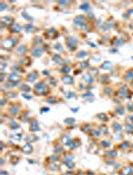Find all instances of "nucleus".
Listing matches in <instances>:
<instances>
[{
	"label": "nucleus",
	"instance_id": "f257e3e1",
	"mask_svg": "<svg viewBox=\"0 0 133 175\" xmlns=\"http://www.w3.org/2000/svg\"><path fill=\"white\" fill-rule=\"evenodd\" d=\"M53 152L54 154L56 155H63V153L65 152V149H64V145L61 144L60 141H57V142L55 143V141H54L53 143Z\"/></svg>",
	"mask_w": 133,
	"mask_h": 175
},
{
	"label": "nucleus",
	"instance_id": "f03ea898",
	"mask_svg": "<svg viewBox=\"0 0 133 175\" xmlns=\"http://www.w3.org/2000/svg\"><path fill=\"white\" fill-rule=\"evenodd\" d=\"M118 156V151L116 149H107L104 152L105 159H115Z\"/></svg>",
	"mask_w": 133,
	"mask_h": 175
},
{
	"label": "nucleus",
	"instance_id": "7ed1b4c3",
	"mask_svg": "<svg viewBox=\"0 0 133 175\" xmlns=\"http://www.w3.org/2000/svg\"><path fill=\"white\" fill-rule=\"evenodd\" d=\"M29 131L31 133H35V132L40 131V125H39V122L37 121L35 118L31 119L30 121V127H29Z\"/></svg>",
	"mask_w": 133,
	"mask_h": 175
},
{
	"label": "nucleus",
	"instance_id": "20e7f679",
	"mask_svg": "<svg viewBox=\"0 0 133 175\" xmlns=\"http://www.w3.org/2000/svg\"><path fill=\"white\" fill-rule=\"evenodd\" d=\"M33 150H34V147H33V145L31 144V143H25V144L21 147V152L25 155L31 154V153L33 152Z\"/></svg>",
	"mask_w": 133,
	"mask_h": 175
},
{
	"label": "nucleus",
	"instance_id": "39448f33",
	"mask_svg": "<svg viewBox=\"0 0 133 175\" xmlns=\"http://www.w3.org/2000/svg\"><path fill=\"white\" fill-rule=\"evenodd\" d=\"M79 146H81V139H80L79 137H73V138L71 139V145L70 147H69V150L72 151L74 150V149L78 148Z\"/></svg>",
	"mask_w": 133,
	"mask_h": 175
},
{
	"label": "nucleus",
	"instance_id": "423d86ee",
	"mask_svg": "<svg viewBox=\"0 0 133 175\" xmlns=\"http://www.w3.org/2000/svg\"><path fill=\"white\" fill-rule=\"evenodd\" d=\"M61 158L59 155H56V154H52V155H49L45 158V163L46 164H49V163H57L58 161H60Z\"/></svg>",
	"mask_w": 133,
	"mask_h": 175
},
{
	"label": "nucleus",
	"instance_id": "0eeeda50",
	"mask_svg": "<svg viewBox=\"0 0 133 175\" xmlns=\"http://www.w3.org/2000/svg\"><path fill=\"white\" fill-rule=\"evenodd\" d=\"M111 128H112V131L115 134L121 133L122 130H123V127H122V125L119 123V122H117V121H113L112 122V124H111Z\"/></svg>",
	"mask_w": 133,
	"mask_h": 175
},
{
	"label": "nucleus",
	"instance_id": "6e6552de",
	"mask_svg": "<svg viewBox=\"0 0 133 175\" xmlns=\"http://www.w3.org/2000/svg\"><path fill=\"white\" fill-rule=\"evenodd\" d=\"M118 149H120L121 151H126L131 147V143L129 142L128 140H124L122 142H120L119 144L117 145Z\"/></svg>",
	"mask_w": 133,
	"mask_h": 175
},
{
	"label": "nucleus",
	"instance_id": "1a4fd4ad",
	"mask_svg": "<svg viewBox=\"0 0 133 175\" xmlns=\"http://www.w3.org/2000/svg\"><path fill=\"white\" fill-rule=\"evenodd\" d=\"M88 135H89L90 137H92V138H94V139H98L99 137L102 135V134H101V131L98 127V128H92V130L90 131V133L88 134Z\"/></svg>",
	"mask_w": 133,
	"mask_h": 175
},
{
	"label": "nucleus",
	"instance_id": "9d476101",
	"mask_svg": "<svg viewBox=\"0 0 133 175\" xmlns=\"http://www.w3.org/2000/svg\"><path fill=\"white\" fill-rule=\"evenodd\" d=\"M111 141L110 140H106V139H103V140L100 141V143H99V146L101 147L102 149H105V150H107V149H109L111 147Z\"/></svg>",
	"mask_w": 133,
	"mask_h": 175
},
{
	"label": "nucleus",
	"instance_id": "9b49d317",
	"mask_svg": "<svg viewBox=\"0 0 133 175\" xmlns=\"http://www.w3.org/2000/svg\"><path fill=\"white\" fill-rule=\"evenodd\" d=\"M80 130H81L83 133L85 134H89L90 131L92 130V127L89 123H83L81 126H80Z\"/></svg>",
	"mask_w": 133,
	"mask_h": 175
},
{
	"label": "nucleus",
	"instance_id": "f8f14e48",
	"mask_svg": "<svg viewBox=\"0 0 133 175\" xmlns=\"http://www.w3.org/2000/svg\"><path fill=\"white\" fill-rule=\"evenodd\" d=\"M71 139V137H70V135H69V134H61L60 135V137H59V141H60L61 142V144L62 145H66L67 143H68V141L70 140Z\"/></svg>",
	"mask_w": 133,
	"mask_h": 175
},
{
	"label": "nucleus",
	"instance_id": "ddd939ff",
	"mask_svg": "<svg viewBox=\"0 0 133 175\" xmlns=\"http://www.w3.org/2000/svg\"><path fill=\"white\" fill-rule=\"evenodd\" d=\"M46 166H47L48 170H50V171H59L60 170V165H59L58 163H49V164H46Z\"/></svg>",
	"mask_w": 133,
	"mask_h": 175
},
{
	"label": "nucleus",
	"instance_id": "4468645a",
	"mask_svg": "<svg viewBox=\"0 0 133 175\" xmlns=\"http://www.w3.org/2000/svg\"><path fill=\"white\" fill-rule=\"evenodd\" d=\"M19 161H20V157H19L18 155L13 154V155L10 156V158H9V163L11 164V165L15 166L16 164L19 163Z\"/></svg>",
	"mask_w": 133,
	"mask_h": 175
},
{
	"label": "nucleus",
	"instance_id": "2eb2a0df",
	"mask_svg": "<svg viewBox=\"0 0 133 175\" xmlns=\"http://www.w3.org/2000/svg\"><path fill=\"white\" fill-rule=\"evenodd\" d=\"M38 139H39V138H38V137L35 135V134H30V135L25 137L26 143H34V142H36Z\"/></svg>",
	"mask_w": 133,
	"mask_h": 175
},
{
	"label": "nucleus",
	"instance_id": "dca6fc26",
	"mask_svg": "<svg viewBox=\"0 0 133 175\" xmlns=\"http://www.w3.org/2000/svg\"><path fill=\"white\" fill-rule=\"evenodd\" d=\"M8 127L11 130H17L20 128V124L17 123L16 121H10L9 123H8Z\"/></svg>",
	"mask_w": 133,
	"mask_h": 175
},
{
	"label": "nucleus",
	"instance_id": "f3484780",
	"mask_svg": "<svg viewBox=\"0 0 133 175\" xmlns=\"http://www.w3.org/2000/svg\"><path fill=\"white\" fill-rule=\"evenodd\" d=\"M122 172L124 175H133V167L131 166H124L122 168Z\"/></svg>",
	"mask_w": 133,
	"mask_h": 175
},
{
	"label": "nucleus",
	"instance_id": "a211bd4d",
	"mask_svg": "<svg viewBox=\"0 0 133 175\" xmlns=\"http://www.w3.org/2000/svg\"><path fill=\"white\" fill-rule=\"evenodd\" d=\"M99 129H100L101 134H102V135L107 136L109 134V128L107 127L106 125H101L100 127H99Z\"/></svg>",
	"mask_w": 133,
	"mask_h": 175
},
{
	"label": "nucleus",
	"instance_id": "6ab92c4d",
	"mask_svg": "<svg viewBox=\"0 0 133 175\" xmlns=\"http://www.w3.org/2000/svg\"><path fill=\"white\" fill-rule=\"evenodd\" d=\"M63 165H65L67 167V169L68 170H73L75 168V162L74 161H68V162H65V163H63Z\"/></svg>",
	"mask_w": 133,
	"mask_h": 175
},
{
	"label": "nucleus",
	"instance_id": "aec40b11",
	"mask_svg": "<svg viewBox=\"0 0 133 175\" xmlns=\"http://www.w3.org/2000/svg\"><path fill=\"white\" fill-rule=\"evenodd\" d=\"M10 138L14 141H20L22 139V134L21 133H15V134H11L10 135Z\"/></svg>",
	"mask_w": 133,
	"mask_h": 175
},
{
	"label": "nucleus",
	"instance_id": "412c9836",
	"mask_svg": "<svg viewBox=\"0 0 133 175\" xmlns=\"http://www.w3.org/2000/svg\"><path fill=\"white\" fill-rule=\"evenodd\" d=\"M97 118H98L100 121H102V122H106L107 120H108V118H107L106 116V114H104V113H99V114H97Z\"/></svg>",
	"mask_w": 133,
	"mask_h": 175
},
{
	"label": "nucleus",
	"instance_id": "4be33fe9",
	"mask_svg": "<svg viewBox=\"0 0 133 175\" xmlns=\"http://www.w3.org/2000/svg\"><path fill=\"white\" fill-rule=\"evenodd\" d=\"M74 122H75L74 118H66V119L64 120V123L65 124H68V125H72Z\"/></svg>",
	"mask_w": 133,
	"mask_h": 175
},
{
	"label": "nucleus",
	"instance_id": "5701e85b",
	"mask_svg": "<svg viewBox=\"0 0 133 175\" xmlns=\"http://www.w3.org/2000/svg\"><path fill=\"white\" fill-rule=\"evenodd\" d=\"M74 175H86V174H85V172L82 171V170H77Z\"/></svg>",
	"mask_w": 133,
	"mask_h": 175
},
{
	"label": "nucleus",
	"instance_id": "b1692460",
	"mask_svg": "<svg viewBox=\"0 0 133 175\" xmlns=\"http://www.w3.org/2000/svg\"><path fill=\"white\" fill-rule=\"evenodd\" d=\"M0 175H9V172H8L7 170L2 169L1 171H0Z\"/></svg>",
	"mask_w": 133,
	"mask_h": 175
},
{
	"label": "nucleus",
	"instance_id": "393cba45",
	"mask_svg": "<svg viewBox=\"0 0 133 175\" xmlns=\"http://www.w3.org/2000/svg\"><path fill=\"white\" fill-rule=\"evenodd\" d=\"M105 63H106V64H103L102 65V67H103V68H108V67H110L111 66V63L110 62H105Z\"/></svg>",
	"mask_w": 133,
	"mask_h": 175
},
{
	"label": "nucleus",
	"instance_id": "a878e982",
	"mask_svg": "<svg viewBox=\"0 0 133 175\" xmlns=\"http://www.w3.org/2000/svg\"><path fill=\"white\" fill-rule=\"evenodd\" d=\"M86 175H95V173L93 171H91V170H87V171L85 172Z\"/></svg>",
	"mask_w": 133,
	"mask_h": 175
}]
</instances>
